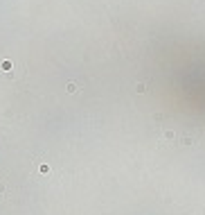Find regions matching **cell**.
Returning <instances> with one entry per match:
<instances>
[{"label": "cell", "mask_w": 205, "mask_h": 215, "mask_svg": "<svg viewBox=\"0 0 205 215\" xmlns=\"http://www.w3.org/2000/svg\"><path fill=\"white\" fill-rule=\"evenodd\" d=\"M77 91H79V86H77L74 82H70V84H68V93H77Z\"/></svg>", "instance_id": "6da1fadb"}, {"label": "cell", "mask_w": 205, "mask_h": 215, "mask_svg": "<svg viewBox=\"0 0 205 215\" xmlns=\"http://www.w3.org/2000/svg\"><path fill=\"white\" fill-rule=\"evenodd\" d=\"M135 91H138V93H144V91H146V86L142 84V82H138V84H135Z\"/></svg>", "instance_id": "7a4b0ae2"}, {"label": "cell", "mask_w": 205, "mask_h": 215, "mask_svg": "<svg viewBox=\"0 0 205 215\" xmlns=\"http://www.w3.org/2000/svg\"><path fill=\"white\" fill-rule=\"evenodd\" d=\"M174 131H171V129H167V131H165V138H167V140H174Z\"/></svg>", "instance_id": "3957f363"}, {"label": "cell", "mask_w": 205, "mask_h": 215, "mask_svg": "<svg viewBox=\"0 0 205 215\" xmlns=\"http://www.w3.org/2000/svg\"><path fill=\"white\" fill-rule=\"evenodd\" d=\"M180 143H183V145H192V143H194V140H192V138H189V136H185V138H183V140H180Z\"/></svg>", "instance_id": "277c9868"}, {"label": "cell", "mask_w": 205, "mask_h": 215, "mask_svg": "<svg viewBox=\"0 0 205 215\" xmlns=\"http://www.w3.org/2000/svg\"><path fill=\"white\" fill-rule=\"evenodd\" d=\"M0 195H5V184H0Z\"/></svg>", "instance_id": "5b68a950"}]
</instances>
